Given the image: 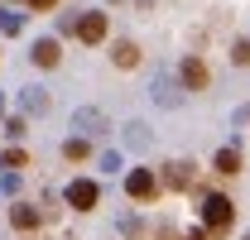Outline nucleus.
<instances>
[{
  "mask_svg": "<svg viewBox=\"0 0 250 240\" xmlns=\"http://www.w3.org/2000/svg\"><path fill=\"white\" fill-rule=\"evenodd\" d=\"M231 221H236V207L226 197H207L202 202V226L207 231H231Z\"/></svg>",
  "mask_w": 250,
  "mask_h": 240,
  "instance_id": "nucleus-1",
  "label": "nucleus"
},
{
  "mask_svg": "<svg viewBox=\"0 0 250 240\" xmlns=\"http://www.w3.org/2000/svg\"><path fill=\"white\" fill-rule=\"evenodd\" d=\"M96 202H101V187H96L92 178H72L67 182V207L72 211H92Z\"/></svg>",
  "mask_w": 250,
  "mask_h": 240,
  "instance_id": "nucleus-2",
  "label": "nucleus"
},
{
  "mask_svg": "<svg viewBox=\"0 0 250 240\" xmlns=\"http://www.w3.org/2000/svg\"><path fill=\"white\" fill-rule=\"evenodd\" d=\"M125 192H130L135 202H154V192H159V178L149 173V168H130V173H125Z\"/></svg>",
  "mask_w": 250,
  "mask_h": 240,
  "instance_id": "nucleus-3",
  "label": "nucleus"
},
{
  "mask_svg": "<svg viewBox=\"0 0 250 240\" xmlns=\"http://www.w3.org/2000/svg\"><path fill=\"white\" fill-rule=\"evenodd\" d=\"M72 130H82L92 140V135H106L111 130V120H106V111H96V106H77L72 111Z\"/></svg>",
  "mask_w": 250,
  "mask_h": 240,
  "instance_id": "nucleus-4",
  "label": "nucleus"
},
{
  "mask_svg": "<svg viewBox=\"0 0 250 240\" xmlns=\"http://www.w3.org/2000/svg\"><path fill=\"white\" fill-rule=\"evenodd\" d=\"M154 101L164 106V111H178V106H183V87H178L168 72H159L154 77Z\"/></svg>",
  "mask_w": 250,
  "mask_h": 240,
  "instance_id": "nucleus-5",
  "label": "nucleus"
},
{
  "mask_svg": "<svg viewBox=\"0 0 250 240\" xmlns=\"http://www.w3.org/2000/svg\"><path fill=\"white\" fill-rule=\"evenodd\" d=\"M77 39H82V43H101V39H106V15H101V10H82Z\"/></svg>",
  "mask_w": 250,
  "mask_h": 240,
  "instance_id": "nucleus-6",
  "label": "nucleus"
},
{
  "mask_svg": "<svg viewBox=\"0 0 250 240\" xmlns=\"http://www.w3.org/2000/svg\"><path fill=\"white\" fill-rule=\"evenodd\" d=\"M48 106H53L48 87H24L20 91V111H24V116H48Z\"/></svg>",
  "mask_w": 250,
  "mask_h": 240,
  "instance_id": "nucleus-7",
  "label": "nucleus"
},
{
  "mask_svg": "<svg viewBox=\"0 0 250 240\" xmlns=\"http://www.w3.org/2000/svg\"><path fill=\"white\" fill-rule=\"evenodd\" d=\"M58 39H34V48H29V62L34 67H58Z\"/></svg>",
  "mask_w": 250,
  "mask_h": 240,
  "instance_id": "nucleus-8",
  "label": "nucleus"
},
{
  "mask_svg": "<svg viewBox=\"0 0 250 240\" xmlns=\"http://www.w3.org/2000/svg\"><path fill=\"white\" fill-rule=\"evenodd\" d=\"M178 77H183V87H188V91H202V87H207V62H202V58H183Z\"/></svg>",
  "mask_w": 250,
  "mask_h": 240,
  "instance_id": "nucleus-9",
  "label": "nucleus"
},
{
  "mask_svg": "<svg viewBox=\"0 0 250 240\" xmlns=\"http://www.w3.org/2000/svg\"><path fill=\"white\" fill-rule=\"evenodd\" d=\"M188 182H192V163H164V187H173V192H188Z\"/></svg>",
  "mask_w": 250,
  "mask_h": 240,
  "instance_id": "nucleus-10",
  "label": "nucleus"
},
{
  "mask_svg": "<svg viewBox=\"0 0 250 240\" xmlns=\"http://www.w3.org/2000/svg\"><path fill=\"white\" fill-rule=\"evenodd\" d=\"M212 168H217V173H226V178H231V173H241V149H236V144H226V149H217V159H212Z\"/></svg>",
  "mask_w": 250,
  "mask_h": 240,
  "instance_id": "nucleus-11",
  "label": "nucleus"
},
{
  "mask_svg": "<svg viewBox=\"0 0 250 240\" xmlns=\"http://www.w3.org/2000/svg\"><path fill=\"white\" fill-rule=\"evenodd\" d=\"M10 226H15V231H34V226H39V211H34L29 202H15V207H10Z\"/></svg>",
  "mask_w": 250,
  "mask_h": 240,
  "instance_id": "nucleus-12",
  "label": "nucleus"
},
{
  "mask_svg": "<svg viewBox=\"0 0 250 240\" xmlns=\"http://www.w3.org/2000/svg\"><path fill=\"white\" fill-rule=\"evenodd\" d=\"M111 62H116V67H135V62H140V48H135L130 39H116V43H111Z\"/></svg>",
  "mask_w": 250,
  "mask_h": 240,
  "instance_id": "nucleus-13",
  "label": "nucleus"
},
{
  "mask_svg": "<svg viewBox=\"0 0 250 240\" xmlns=\"http://www.w3.org/2000/svg\"><path fill=\"white\" fill-rule=\"evenodd\" d=\"M125 144H130V149H145V144H149V130H145V120H130V125H125Z\"/></svg>",
  "mask_w": 250,
  "mask_h": 240,
  "instance_id": "nucleus-14",
  "label": "nucleus"
},
{
  "mask_svg": "<svg viewBox=\"0 0 250 240\" xmlns=\"http://www.w3.org/2000/svg\"><path fill=\"white\" fill-rule=\"evenodd\" d=\"M87 135H77V140H62V159H67V163H77V159H87Z\"/></svg>",
  "mask_w": 250,
  "mask_h": 240,
  "instance_id": "nucleus-15",
  "label": "nucleus"
},
{
  "mask_svg": "<svg viewBox=\"0 0 250 240\" xmlns=\"http://www.w3.org/2000/svg\"><path fill=\"white\" fill-rule=\"evenodd\" d=\"M231 62L236 67H250V39H236L231 43Z\"/></svg>",
  "mask_w": 250,
  "mask_h": 240,
  "instance_id": "nucleus-16",
  "label": "nucleus"
},
{
  "mask_svg": "<svg viewBox=\"0 0 250 240\" xmlns=\"http://www.w3.org/2000/svg\"><path fill=\"white\" fill-rule=\"evenodd\" d=\"M0 29H5V34H20V29H24V20H20L15 10H0Z\"/></svg>",
  "mask_w": 250,
  "mask_h": 240,
  "instance_id": "nucleus-17",
  "label": "nucleus"
},
{
  "mask_svg": "<svg viewBox=\"0 0 250 240\" xmlns=\"http://www.w3.org/2000/svg\"><path fill=\"white\" fill-rule=\"evenodd\" d=\"M0 163H5V168H24L29 159H24V149H5V154H0Z\"/></svg>",
  "mask_w": 250,
  "mask_h": 240,
  "instance_id": "nucleus-18",
  "label": "nucleus"
},
{
  "mask_svg": "<svg viewBox=\"0 0 250 240\" xmlns=\"http://www.w3.org/2000/svg\"><path fill=\"white\" fill-rule=\"evenodd\" d=\"M121 231H125V236H130V240H145V226H140V221H130V216H125V221H121Z\"/></svg>",
  "mask_w": 250,
  "mask_h": 240,
  "instance_id": "nucleus-19",
  "label": "nucleus"
},
{
  "mask_svg": "<svg viewBox=\"0 0 250 240\" xmlns=\"http://www.w3.org/2000/svg\"><path fill=\"white\" fill-rule=\"evenodd\" d=\"M77 20L82 15H58V34H77Z\"/></svg>",
  "mask_w": 250,
  "mask_h": 240,
  "instance_id": "nucleus-20",
  "label": "nucleus"
},
{
  "mask_svg": "<svg viewBox=\"0 0 250 240\" xmlns=\"http://www.w3.org/2000/svg\"><path fill=\"white\" fill-rule=\"evenodd\" d=\"M183 240H207V226H192V231H188Z\"/></svg>",
  "mask_w": 250,
  "mask_h": 240,
  "instance_id": "nucleus-21",
  "label": "nucleus"
},
{
  "mask_svg": "<svg viewBox=\"0 0 250 240\" xmlns=\"http://www.w3.org/2000/svg\"><path fill=\"white\" fill-rule=\"evenodd\" d=\"M29 10H53V0H29Z\"/></svg>",
  "mask_w": 250,
  "mask_h": 240,
  "instance_id": "nucleus-22",
  "label": "nucleus"
},
{
  "mask_svg": "<svg viewBox=\"0 0 250 240\" xmlns=\"http://www.w3.org/2000/svg\"><path fill=\"white\" fill-rule=\"evenodd\" d=\"M246 240H250V236H246Z\"/></svg>",
  "mask_w": 250,
  "mask_h": 240,
  "instance_id": "nucleus-23",
  "label": "nucleus"
}]
</instances>
